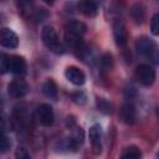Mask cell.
<instances>
[{
    "mask_svg": "<svg viewBox=\"0 0 159 159\" xmlns=\"http://www.w3.org/2000/svg\"><path fill=\"white\" fill-rule=\"evenodd\" d=\"M113 35H114V40L119 46H124L127 43V30L123 25V22L120 21H116L113 25Z\"/></svg>",
    "mask_w": 159,
    "mask_h": 159,
    "instance_id": "cell-10",
    "label": "cell"
},
{
    "mask_svg": "<svg viewBox=\"0 0 159 159\" xmlns=\"http://www.w3.org/2000/svg\"><path fill=\"white\" fill-rule=\"evenodd\" d=\"M41 35H42V41L48 50H51L55 53H62L63 52V46L58 41L57 34L52 26H45L42 29Z\"/></svg>",
    "mask_w": 159,
    "mask_h": 159,
    "instance_id": "cell-1",
    "label": "cell"
},
{
    "mask_svg": "<svg viewBox=\"0 0 159 159\" xmlns=\"http://www.w3.org/2000/svg\"><path fill=\"white\" fill-rule=\"evenodd\" d=\"M15 159H31V157L25 148H17L15 153Z\"/></svg>",
    "mask_w": 159,
    "mask_h": 159,
    "instance_id": "cell-22",
    "label": "cell"
},
{
    "mask_svg": "<svg viewBox=\"0 0 159 159\" xmlns=\"http://www.w3.org/2000/svg\"><path fill=\"white\" fill-rule=\"evenodd\" d=\"M135 77L142 84L150 86L155 80V71L148 65H139L135 71Z\"/></svg>",
    "mask_w": 159,
    "mask_h": 159,
    "instance_id": "cell-3",
    "label": "cell"
},
{
    "mask_svg": "<svg viewBox=\"0 0 159 159\" xmlns=\"http://www.w3.org/2000/svg\"><path fill=\"white\" fill-rule=\"evenodd\" d=\"M119 116H120V118L124 123L132 124L135 119V108H134V106L130 104V103L123 104L120 111H119Z\"/></svg>",
    "mask_w": 159,
    "mask_h": 159,
    "instance_id": "cell-11",
    "label": "cell"
},
{
    "mask_svg": "<svg viewBox=\"0 0 159 159\" xmlns=\"http://www.w3.org/2000/svg\"><path fill=\"white\" fill-rule=\"evenodd\" d=\"M101 63H102V66H103L104 68H107V70L112 68V66H113L112 56H111L109 53H103L102 57H101Z\"/></svg>",
    "mask_w": 159,
    "mask_h": 159,
    "instance_id": "cell-20",
    "label": "cell"
},
{
    "mask_svg": "<svg viewBox=\"0 0 159 159\" xmlns=\"http://www.w3.org/2000/svg\"><path fill=\"white\" fill-rule=\"evenodd\" d=\"M2 111V102H1V98H0V112Z\"/></svg>",
    "mask_w": 159,
    "mask_h": 159,
    "instance_id": "cell-24",
    "label": "cell"
},
{
    "mask_svg": "<svg viewBox=\"0 0 159 159\" xmlns=\"http://www.w3.org/2000/svg\"><path fill=\"white\" fill-rule=\"evenodd\" d=\"M42 92L48 98H56L57 97V86H56V83L52 80L45 81V83L42 84Z\"/></svg>",
    "mask_w": 159,
    "mask_h": 159,
    "instance_id": "cell-14",
    "label": "cell"
},
{
    "mask_svg": "<svg viewBox=\"0 0 159 159\" xmlns=\"http://www.w3.org/2000/svg\"><path fill=\"white\" fill-rule=\"evenodd\" d=\"M89 140L92 144V149L94 154H99L102 152V128L99 124H93L89 128Z\"/></svg>",
    "mask_w": 159,
    "mask_h": 159,
    "instance_id": "cell-6",
    "label": "cell"
},
{
    "mask_svg": "<svg viewBox=\"0 0 159 159\" xmlns=\"http://www.w3.org/2000/svg\"><path fill=\"white\" fill-rule=\"evenodd\" d=\"M37 119L42 125H52L53 119H55V114H53V109L50 104L43 103L40 104L37 108Z\"/></svg>",
    "mask_w": 159,
    "mask_h": 159,
    "instance_id": "cell-4",
    "label": "cell"
},
{
    "mask_svg": "<svg viewBox=\"0 0 159 159\" xmlns=\"http://www.w3.org/2000/svg\"><path fill=\"white\" fill-rule=\"evenodd\" d=\"M65 76H66V78H67L71 83H73V84H76V86L83 84V83H84V80H86L84 73H83L80 68H77V67H68V68L65 71Z\"/></svg>",
    "mask_w": 159,
    "mask_h": 159,
    "instance_id": "cell-9",
    "label": "cell"
},
{
    "mask_svg": "<svg viewBox=\"0 0 159 159\" xmlns=\"http://www.w3.org/2000/svg\"><path fill=\"white\" fill-rule=\"evenodd\" d=\"M86 29H87L86 25L83 22H81V21H77V20H72L66 25V31L76 34V35H80V36H82L86 32Z\"/></svg>",
    "mask_w": 159,
    "mask_h": 159,
    "instance_id": "cell-13",
    "label": "cell"
},
{
    "mask_svg": "<svg viewBox=\"0 0 159 159\" xmlns=\"http://www.w3.org/2000/svg\"><path fill=\"white\" fill-rule=\"evenodd\" d=\"M65 41L72 48H81L82 47V43H83L82 36L76 35V34H72V32H68V31L65 32Z\"/></svg>",
    "mask_w": 159,
    "mask_h": 159,
    "instance_id": "cell-12",
    "label": "cell"
},
{
    "mask_svg": "<svg viewBox=\"0 0 159 159\" xmlns=\"http://www.w3.org/2000/svg\"><path fill=\"white\" fill-rule=\"evenodd\" d=\"M150 30H152V34L153 35H158L159 34V15L155 14L152 19V22H150Z\"/></svg>",
    "mask_w": 159,
    "mask_h": 159,
    "instance_id": "cell-21",
    "label": "cell"
},
{
    "mask_svg": "<svg viewBox=\"0 0 159 159\" xmlns=\"http://www.w3.org/2000/svg\"><path fill=\"white\" fill-rule=\"evenodd\" d=\"M27 92V83L24 80H14L9 84V94L15 98L25 96Z\"/></svg>",
    "mask_w": 159,
    "mask_h": 159,
    "instance_id": "cell-8",
    "label": "cell"
},
{
    "mask_svg": "<svg viewBox=\"0 0 159 159\" xmlns=\"http://www.w3.org/2000/svg\"><path fill=\"white\" fill-rule=\"evenodd\" d=\"M120 159H142V153L137 147H129L124 150Z\"/></svg>",
    "mask_w": 159,
    "mask_h": 159,
    "instance_id": "cell-16",
    "label": "cell"
},
{
    "mask_svg": "<svg viewBox=\"0 0 159 159\" xmlns=\"http://www.w3.org/2000/svg\"><path fill=\"white\" fill-rule=\"evenodd\" d=\"M10 145H11V143H10L9 138L6 137V134L4 133L2 128L0 127V152H1V153L6 152V150L10 148Z\"/></svg>",
    "mask_w": 159,
    "mask_h": 159,
    "instance_id": "cell-18",
    "label": "cell"
},
{
    "mask_svg": "<svg viewBox=\"0 0 159 159\" xmlns=\"http://www.w3.org/2000/svg\"><path fill=\"white\" fill-rule=\"evenodd\" d=\"M132 16L134 19V21L137 24H140L143 17H144V11H143V7L140 5H134L133 9H132Z\"/></svg>",
    "mask_w": 159,
    "mask_h": 159,
    "instance_id": "cell-17",
    "label": "cell"
},
{
    "mask_svg": "<svg viewBox=\"0 0 159 159\" xmlns=\"http://www.w3.org/2000/svg\"><path fill=\"white\" fill-rule=\"evenodd\" d=\"M97 104H98V108H99L102 112H104V113H108V112L111 111V109H109L111 106H109V103H108L106 99H102V98L98 99V101H97Z\"/></svg>",
    "mask_w": 159,
    "mask_h": 159,
    "instance_id": "cell-23",
    "label": "cell"
},
{
    "mask_svg": "<svg viewBox=\"0 0 159 159\" xmlns=\"http://www.w3.org/2000/svg\"><path fill=\"white\" fill-rule=\"evenodd\" d=\"M80 7H81V11L88 16V17H92L97 14L98 11V7H97V4L93 2V1H83L80 4Z\"/></svg>",
    "mask_w": 159,
    "mask_h": 159,
    "instance_id": "cell-15",
    "label": "cell"
},
{
    "mask_svg": "<svg viewBox=\"0 0 159 159\" xmlns=\"http://www.w3.org/2000/svg\"><path fill=\"white\" fill-rule=\"evenodd\" d=\"M137 51L139 55L145 56V57H150L154 62H157V46L153 41L143 37L137 42Z\"/></svg>",
    "mask_w": 159,
    "mask_h": 159,
    "instance_id": "cell-2",
    "label": "cell"
},
{
    "mask_svg": "<svg viewBox=\"0 0 159 159\" xmlns=\"http://www.w3.org/2000/svg\"><path fill=\"white\" fill-rule=\"evenodd\" d=\"M9 71L15 75H24L26 72V62L20 56H9Z\"/></svg>",
    "mask_w": 159,
    "mask_h": 159,
    "instance_id": "cell-7",
    "label": "cell"
},
{
    "mask_svg": "<svg viewBox=\"0 0 159 159\" xmlns=\"http://www.w3.org/2000/svg\"><path fill=\"white\" fill-rule=\"evenodd\" d=\"M17 45H19V39L12 30L7 27L0 30V46L6 48H15L17 47Z\"/></svg>",
    "mask_w": 159,
    "mask_h": 159,
    "instance_id": "cell-5",
    "label": "cell"
},
{
    "mask_svg": "<svg viewBox=\"0 0 159 159\" xmlns=\"http://www.w3.org/2000/svg\"><path fill=\"white\" fill-rule=\"evenodd\" d=\"M9 71V56L0 51V73H5Z\"/></svg>",
    "mask_w": 159,
    "mask_h": 159,
    "instance_id": "cell-19",
    "label": "cell"
}]
</instances>
